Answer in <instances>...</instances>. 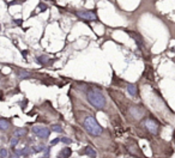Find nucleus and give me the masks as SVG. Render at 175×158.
Masks as SVG:
<instances>
[{"mask_svg":"<svg viewBox=\"0 0 175 158\" xmlns=\"http://www.w3.org/2000/svg\"><path fill=\"white\" fill-rule=\"evenodd\" d=\"M71 155H72V150L70 147H64L59 152V155H58V158H70Z\"/></svg>","mask_w":175,"mask_h":158,"instance_id":"obj_6","label":"nucleus"},{"mask_svg":"<svg viewBox=\"0 0 175 158\" xmlns=\"http://www.w3.org/2000/svg\"><path fill=\"white\" fill-rule=\"evenodd\" d=\"M51 131L53 132H56V133H63V127L60 125H52V128H51Z\"/></svg>","mask_w":175,"mask_h":158,"instance_id":"obj_14","label":"nucleus"},{"mask_svg":"<svg viewBox=\"0 0 175 158\" xmlns=\"http://www.w3.org/2000/svg\"><path fill=\"white\" fill-rule=\"evenodd\" d=\"M7 156H8V151L3 147V149L0 150V158H7Z\"/></svg>","mask_w":175,"mask_h":158,"instance_id":"obj_17","label":"nucleus"},{"mask_svg":"<svg viewBox=\"0 0 175 158\" xmlns=\"http://www.w3.org/2000/svg\"><path fill=\"white\" fill-rule=\"evenodd\" d=\"M49 60V58L46 56V55H42V56H36V62H38L40 65H46Z\"/></svg>","mask_w":175,"mask_h":158,"instance_id":"obj_13","label":"nucleus"},{"mask_svg":"<svg viewBox=\"0 0 175 158\" xmlns=\"http://www.w3.org/2000/svg\"><path fill=\"white\" fill-rule=\"evenodd\" d=\"M86 100L94 108H96L99 110L103 109L107 105V100L104 95L100 90H97V89H91V90L86 92Z\"/></svg>","mask_w":175,"mask_h":158,"instance_id":"obj_1","label":"nucleus"},{"mask_svg":"<svg viewBox=\"0 0 175 158\" xmlns=\"http://www.w3.org/2000/svg\"><path fill=\"white\" fill-rule=\"evenodd\" d=\"M84 128H85V131L92 137H100L103 132V128L100 126V123L97 122V120L92 115H89L88 117H85Z\"/></svg>","mask_w":175,"mask_h":158,"instance_id":"obj_2","label":"nucleus"},{"mask_svg":"<svg viewBox=\"0 0 175 158\" xmlns=\"http://www.w3.org/2000/svg\"><path fill=\"white\" fill-rule=\"evenodd\" d=\"M61 141H63V143H65V144H71V143H72V140L70 139V138H66V137L61 138Z\"/></svg>","mask_w":175,"mask_h":158,"instance_id":"obj_18","label":"nucleus"},{"mask_svg":"<svg viewBox=\"0 0 175 158\" xmlns=\"http://www.w3.org/2000/svg\"><path fill=\"white\" fill-rule=\"evenodd\" d=\"M144 126L145 128L148 130V132H150L151 134L156 135L158 134V128H160V125L153 120V119H147V120L144 121Z\"/></svg>","mask_w":175,"mask_h":158,"instance_id":"obj_5","label":"nucleus"},{"mask_svg":"<svg viewBox=\"0 0 175 158\" xmlns=\"http://www.w3.org/2000/svg\"><path fill=\"white\" fill-rule=\"evenodd\" d=\"M127 91H128V94L131 95V96H133V97H137L138 96V87H137V85L135 84H127Z\"/></svg>","mask_w":175,"mask_h":158,"instance_id":"obj_7","label":"nucleus"},{"mask_svg":"<svg viewBox=\"0 0 175 158\" xmlns=\"http://www.w3.org/2000/svg\"><path fill=\"white\" fill-rule=\"evenodd\" d=\"M43 149H44V146H33L31 147V152L33 153H36V152L38 153V152H41Z\"/></svg>","mask_w":175,"mask_h":158,"instance_id":"obj_16","label":"nucleus"},{"mask_svg":"<svg viewBox=\"0 0 175 158\" xmlns=\"http://www.w3.org/2000/svg\"><path fill=\"white\" fill-rule=\"evenodd\" d=\"M18 143H19V138H17V137H12L11 140H10V145H11V147H16Z\"/></svg>","mask_w":175,"mask_h":158,"instance_id":"obj_15","label":"nucleus"},{"mask_svg":"<svg viewBox=\"0 0 175 158\" xmlns=\"http://www.w3.org/2000/svg\"><path fill=\"white\" fill-rule=\"evenodd\" d=\"M33 133L37 137V138H40V139H48L51 135V130L49 128H47V127H42V126H34L33 127Z\"/></svg>","mask_w":175,"mask_h":158,"instance_id":"obj_3","label":"nucleus"},{"mask_svg":"<svg viewBox=\"0 0 175 158\" xmlns=\"http://www.w3.org/2000/svg\"><path fill=\"white\" fill-rule=\"evenodd\" d=\"M76 16H78L81 19L88 22H96L97 19V15L92 11H85V10H79V11H76Z\"/></svg>","mask_w":175,"mask_h":158,"instance_id":"obj_4","label":"nucleus"},{"mask_svg":"<svg viewBox=\"0 0 175 158\" xmlns=\"http://www.w3.org/2000/svg\"><path fill=\"white\" fill-rule=\"evenodd\" d=\"M10 127V121L7 119L0 117V131H7Z\"/></svg>","mask_w":175,"mask_h":158,"instance_id":"obj_10","label":"nucleus"},{"mask_svg":"<svg viewBox=\"0 0 175 158\" xmlns=\"http://www.w3.org/2000/svg\"><path fill=\"white\" fill-rule=\"evenodd\" d=\"M59 141H61V139H60V138H55L54 140H52V141H51V144H49V145H51V146H54V145H56V144L59 143Z\"/></svg>","mask_w":175,"mask_h":158,"instance_id":"obj_19","label":"nucleus"},{"mask_svg":"<svg viewBox=\"0 0 175 158\" xmlns=\"http://www.w3.org/2000/svg\"><path fill=\"white\" fill-rule=\"evenodd\" d=\"M26 133H28L26 128H17V130H15V132H13V137L22 138V137H24Z\"/></svg>","mask_w":175,"mask_h":158,"instance_id":"obj_11","label":"nucleus"},{"mask_svg":"<svg viewBox=\"0 0 175 158\" xmlns=\"http://www.w3.org/2000/svg\"><path fill=\"white\" fill-rule=\"evenodd\" d=\"M0 79H1V74H0Z\"/></svg>","mask_w":175,"mask_h":158,"instance_id":"obj_21","label":"nucleus"},{"mask_svg":"<svg viewBox=\"0 0 175 158\" xmlns=\"http://www.w3.org/2000/svg\"><path fill=\"white\" fill-rule=\"evenodd\" d=\"M82 155H85V156H89V157H91V158H95V157H96V151L92 150L91 147L86 146V147H84V149L82 150Z\"/></svg>","mask_w":175,"mask_h":158,"instance_id":"obj_9","label":"nucleus"},{"mask_svg":"<svg viewBox=\"0 0 175 158\" xmlns=\"http://www.w3.org/2000/svg\"><path fill=\"white\" fill-rule=\"evenodd\" d=\"M42 158H44V157H42Z\"/></svg>","mask_w":175,"mask_h":158,"instance_id":"obj_22","label":"nucleus"},{"mask_svg":"<svg viewBox=\"0 0 175 158\" xmlns=\"http://www.w3.org/2000/svg\"><path fill=\"white\" fill-rule=\"evenodd\" d=\"M16 74H17V77H18L19 79H26V78L30 77V73L26 72V71H24V70H21V68L16 71Z\"/></svg>","mask_w":175,"mask_h":158,"instance_id":"obj_12","label":"nucleus"},{"mask_svg":"<svg viewBox=\"0 0 175 158\" xmlns=\"http://www.w3.org/2000/svg\"><path fill=\"white\" fill-rule=\"evenodd\" d=\"M131 114L134 116V119H140L143 116V110L140 109L139 107L134 105V107L131 108Z\"/></svg>","mask_w":175,"mask_h":158,"instance_id":"obj_8","label":"nucleus"},{"mask_svg":"<svg viewBox=\"0 0 175 158\" xmlns=\"http://www.w3.org/2000/svg\"><path fill=\"white\" fill-rule=\"evenodd\" d=\"M13 158H19V156H17V155H15V156H13Z\"/></svg>","mask_w":175,"mask_h":158,"instance_id":"obj_20","label":"nucleus"}]
</instances>
